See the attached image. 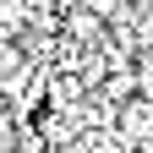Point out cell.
Wrapping results in <instances>:
<instances>
[{
	"label": "cell",
	"mask_w": 153,
	"mask_h": 153,
	"mask_svg": "<svg viewBox=\"0 0 153 153\" xmlns=\"http://www.w3.org/2000/svg\"><path fill=\"white\" fill-rule=\"evenodd\" d=\"M66 33H71V38H99V33H104V22H99L93 11L71 6V11H66Z\"/></svg>",
	"instance_id": "6da1fadb"
},
{
	"label": "cell",
	"mask_w": 153,
	"mask_h": 153,
	"mask_svg": "<svg viewBox=\"0 0 153 153\" xmlns=\"http://www.w3.org/2000/svg\"><path fill=\"white\" fill-rule=\"evenodd\" d=\"M82 11H93L99 22H115V16H126V0H82Z\"/></svg>",
	"instance_id": "7a4b0ae2"
},
{
	"label": "cell",
	"mask_w": 153,
	"mask_h": 153,
	"mask_svg": "<svg viewBox=\"0 0 153 153\" xmlns=\"http://www.w3.org/2000/svg\"><path fill=\"white\" fill-rule=\"evenodd\" d=\"M22 6H27V11H33V16H49V11H55V6H60V0H22Z\"/></svg>",
	"instance_id": "3957f363"
}]
</instances>
